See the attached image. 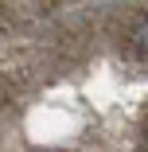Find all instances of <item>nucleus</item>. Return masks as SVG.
<instances>
[{
	"label": "nucleus",
	"mask_w": 148,
	"mask_h": 152,
	"mask_svg": "<svg viewBox=\"0 0 148 152\" xmlns=\"http://www.w3.org/2000/svg\"><path fill=\"white\" fill-rule=\"evenodd\" d=\"M78 4H90V0H0V39L12 31H23L39 20H51L66 8H78Z\"/></svg>",
	"instance_id": "nucleus-2"
},
{
	"label": "nucleus",
	"mask_w": 148,
	"mask_h": 152,
	"mask_svg": "<svg viewBox=\"0 0 148 152\" xmlns=\"http://www.w3.org/2000/svg\"><path fill=\"white\" fill-rule=\"evenodd\" d=\"M0 152H148V0L78 4L0 39Z\"/></svg>",
	"instance_id": "nucleus-1"
}]
</instances>
